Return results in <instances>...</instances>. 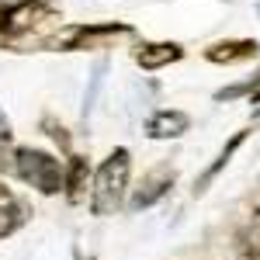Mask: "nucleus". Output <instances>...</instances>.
Instances as JSON below:
<instances>
[{"label":"nucleus","mask_w":260,"mask_h":260,"mask_svg":"<svg viewBox=\"0 0 260 260\" xmlns=\"http://www.w3.org/2000/svg\"><path fill=\"white\" fill-rule=\"evenodd\" d=\"M4 7H7V0H0V14H4Z\"/></svg>","instance_id":"nucleus-15"},{"label":"nucleus","mask_w":260,"mask_h":260,"mask_svg":"<svg viewBox=\"0 0 260 260\" xmlns=\"http://www.w3.org/2000/svg\"><path fill=\"white\" fill-rule=\"evenodd\" d=\"M128 177H132V153L125 146H115L101 167L94 170V180H90V215H115L125 201V191H128Z\"/></svg>","instance_id":"nucleus-1"},{"label":"nucleus","mask_w":260,"mask_h":260,"mask_svg":"<svg viewBox=\"0 0 260 260\" xmlns=\"http://www.w3.org/2000/svg\"><path fill=\"white\" fill-rule=\"evenodd\" d=\"M111 35H132V24H121V21H104V24H73L66 28L62 35H56V45L73 52V49H90L101 39H111Z\"/></svg>","instance_id":"nucleus-4"},{"label":"nucleus","mask_w":260,"mask_h":260,"mask_svg":"<svg viewBox=\"0 0 260 260\" xmlns=\"http://www.w3.org/2000/svg\"><path fill=\"white\" fill-rule=\"evenodd\" d=\"M240 250L246 260H260V229H253V236H243Z\"/></svg>","instance_id":"nucleus-13"},{"label":"nucleus","mask_w":260,"mask_h":260,"mask_svg":"<svg viewBox=\"0 0 260 260\" xmlns=\"http://www.w3.org/2000/svg\"><path fill=\"white\" fill-rule=\"evenodd\" d=\"M257 90H260V70L250 80H240V83H233V87L215 90V101H236V98H243V94H257Z\"/></svg>","instance_id":"nucleus-12"},{"label":"nucleus","mask_w":260,"mask_h":260,"mask_svg":"<svg viewBox=\"0 0 260 260\" xmlns=\"http://www.w3.org/2000/svg\"><path fill=\"white\" fill-rule=\"evenodd\" d=\"M59 18V7L56 4H45V0H7L4 14H0V35L4 39H18L24 31H35L42 21Z\"/></svg>","instance_id":"nucleus-3"},{"label":"nucleus","mask_w":260,"mask_h":260,"mask_svg":"<svg viewBox=\"0 0 260 260\" xmlns=\"http://www.w3.org/2000/svg\"><path fill=\"white\" fill-rule=\"evenodd\" d=\"M21 222H24V208H21L18 201H14V198L0 201V240H4V236H11Z\"/></svg>","instance_id":"nucleus-11"},{"label":"nucleus","mask_w":260,"mask_h":260,"mask_svg":"<svg viewBox=\"0 0 260 260\" xmlns=\"http://www.w3.org/2000/svg\"><path fill=\"white\" fill-rule=\"evenodd\" d=\"M7 198H11V191H7V187L0 184V201H7Z\"/></svg>","instance_id":"nucleus-14"},{"label":"nucleus","mask_w":260,"mask_h":260,"mask_svg":"<svg viewBox=\"0 0 260 260\" xmlns=\"http://www.w3.org/2000/svg\"><path fill=\"white\" fill-rule=\"evenodd\" d=\"M243 142H246V128H240V132H236L233 139L225 142V146H222V149H219V156H215V160L208 163V170H205V174H201V177L194 180V194H205V191L212 187V180H215V177H219V174H222V170L229 167V160L236 156V149H240Z\"/></svg>","instance_id":"nucleus-9"},{"label":"nucleus","mask_w":260,"mask_h":260,"mask_svg":"<svg viewBox=\"0 0 260 260\" xmlns=\"http://www.w3.org/2000/svg\"><path fill=\"white\" fill-rule=\"evenodd\" d=\"M257 56H260L257 39H222L205 49V59L215 62V66H236V62H250Z\"/></svg>","instance_id":"nucleus-5"},{"label":"nucleus","mask_w":260,"mask_h":260,"mask_svg":"<svg viewBox=\"0 0 260 260\" xmlns=\"http://www.w3.org/2000/svg\"><path fill=\"white\" fill-rule=\"evenodd\" d=\"M14 174H18L24 184H31L39 194H45V198L66 194V167H62L52 153H45V149L18 146V149H14Z\"/></svg>","instance_id":"nucleus-2"},{"label":"nucleus","mask_w":260,"mask_h":260,"mask_svg":"<svg viewBox=\"0 0 260 260\" xmlns=\"http://www.w3.org/2000/svg\"><path fill=\"white\" fill-rule=\"evenodd\" d=\"M191 128V115L187 111H180V108H160V111H153L149 121H146V136L149 139H180L184 132Z\"/></svg>","instance_id":"nucleus-6"},{"label":"nucleus","mask_w":260,"mask_h":260,"mask_svg":"<svg viewBox=\"0 0 260 260\" xmlns=\"http://www.w3.org/2000/svg\"><path fill=\"white\" fill-rule=\"evenodd\" d=\"M132 59L139 62L142 70H163V66H170V62H180L184 59V45L180 42H139L136 45V52H132Z\"/></svg>","instance_id":"nucleus-7"},{"label":"nucleus","mask_w":260,"mask_h":260,"mask_svg":"<svg viewBox=\"0 0 260 260\" xmlns=\"http://www.w3.org/2000/svg\"><path fill=\"white\" fill-rule=\"evenodd\" d=\"M87 180H90V163H87V156H70V167H66V198L80 201L83 191H87Z\"/></svg>","instance_id":"nucleus-10"},{"label":"nucleus","mask_w":260,"mask_h":260,"mask_svg":"<svg viewBox=\"0 0 260 260\" xmlns=\"http://www.w3.org/2000/svg\"><path fill=\"white\" fill-rule=\"evenodd\" d=\"M174 187V170H167V167H160V170H153L149 177L139 184V191L132 194V201H128V208L132 212H142V208H149V205H156V201L167 194Z\"/></svg>","instance_id":"nucleus-8"}]
</instances>
